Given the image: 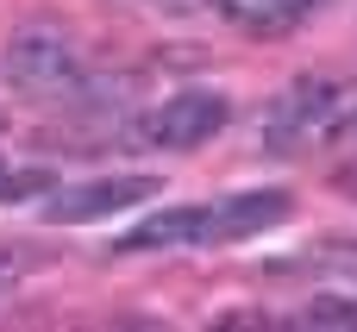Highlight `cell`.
Masks as SVG:
<instances>
[{"mask_svg": "<svg viewBox=\"0 0 357 332\" xmlns=\"http://www.w3.org/2000/svg\"><path fill=\"white\" fill-rule=\"evenodd\" d=\"M351 94H357V82H326V75H301V82H289V88L264 107V119H257V144L276 151V157L333 144V132H339Z\"/></svg>", "mask_w": 357, "mask_h": 332, "instance_id": "1", "label": "cell"}, {"mask_svg": "<svg viewBox=\"0 0 357 332\" xmlns=\"http://www.w3.org/2000/svg\"><path fill=\"white\" fill-rule=\"evenodd\" d=\"M82 75V50L63 25L38 19V25H19L6 44H0V82H13L19 94H63L69 82Z\"/></svg>", "mask_w": 357, "mask_h": 332, "instance_id": "2", "label": "cell"}, {"mask_svg": "<svg viewBox=\"0 0 357 332\" xmlns=\"http://www.w3.org/2000/svg\"><path fill=\"white\" fill-rule=\"evenodd\" d=\"M226 119H232V100H226V94H213V88H182V94H169L163 107H151V113L138 119V138L157 144V151H195V144H207L213 132H226Z\"/></svg>", "mask_w": 357, "mask_h": 332, "instance_id": "3", "label": "cell"}, {"mask_svg": "<svg viewBox=\"0 0 357 332\" xmlns=\"http://www.w3.org/2000/svg\"><path fill=\"white\" fill-rule=\"evenodd\" d=\"M295 213L289 188H257V195H232V201H201L195 207V245H238L257 239L270 226H282Z\"/></svg>", "mask_w": 357, "mask_h": 332, "instance_id": "4", "label": "cell"}, {"mask_svg": "<svg viewBox=\"0 0 357 332\" xmlns=\"http://www.w3.org/2000/svg\"><path fill=\"white\" fill-rule=\"evenodd\" d=\"M157 195H163L157 176H100V182H69V188H50L44 220H50V226H88V220H107V213L138 207V201H157Z\"/></svg>", "mask_w": 357, "mask_h": 332, "instance_id": "5", "label": "cell"}, {"mask_svg": "<svg viewBox=\"0 0 357 332\" xmlns=\"http://www.w3.org/2000/svg\"><path fill=\"white\" fill-rule=\"evenodd\" d=\"M326 6H333V0H213V13L232 19L238 31H251V38H282V31L307 25V19L326 13Z\"/></svg>", "mask_w": 357, "mask_h": 332, "instance_id": "6", "label": "cell"}, {"mask_svg": "<svg viewBox=\"0 0 357 332\" xmlns=\"http://www.w3.org/2000/svg\"><path fill=\"white\" fill-rule=\"evenodd\" d=\"M295 320L301 326H357V301L351 295H314Z\"/></svg>", "mask_w": 357, "mask_h": 332, "instance_id": "7", "label": "cell"}, {"mask_svg": "<svg viewBox=\"0 0 357 332\" xmlns=\"http://www.w3.org/2000/svg\"><path fill=\"white\" fill-rule=\"evenodd\" d=\"M44 188H50L44 169H0V201H31V195H44Z\"/></svg>", "mask_w": 357, "mask_h": 332, "instance_id": "8", "label": "cell"}, {"mask_svg": "<svg viewBox=\"0 0 357 332\" xmlns=\"http://www.w3.org/2000/svg\"><path fill=\"white\" fill-rule=\"evenodd\" d=\"M157 13H169V19H195V13H213V0H151Z\"/></svg>", "mask_w": 357, "mask_h": 332, "instance_id": "9", "label": "cell"}]
</instances>
